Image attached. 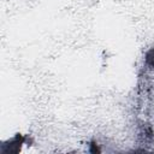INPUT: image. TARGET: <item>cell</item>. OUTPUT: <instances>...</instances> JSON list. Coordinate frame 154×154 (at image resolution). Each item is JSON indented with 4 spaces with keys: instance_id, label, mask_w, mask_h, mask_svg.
I'll use <instances>...</instances> for the list:
<instances>
[{
    "instance_id": "obj_1",
    "label": "cell",
    "mask_w": 154,
    "mask_h": 154,
    "mask_svg": "<svg viewBox=\"0 0 154 154\" xmlns=\"http://www.w3.org/2000/svg\"><path fill=\"white\" fill-rule=\"evenodd\" d=\"M24 141H25V137L22 136L20 134H17L14 137H12L11 140H8L1 146V153L2 154H8V153L17 154L20 150V147L24 143Z\"/></svg>"
},
{
    "instance_id": "obj_2",
    "label": "cell",
    "mask_w": 154,
    "mask_h": 154,
    "mask_svg": "<svg viewBox=\"0 0 154 154\" xmlns=\"http://www.w3.org/2000/svg\"><path fill=\"white\" fill-rule=\"evenodd\" d=\"M144 60H146V64H147L150 69H154V47H153V48H149V49L146 52Z\"/></svg>"
},
{
    "instance_id": "obj_3",
    "label": "cell",
    "mask_w": 154,
    "mask_h": 154,
    "mask_svg": "<svg viewBox=\"0 0 154 154\" xmlns=\"http://www.w3.org/2000/svg\"><path fill=\"white\" fill-rule=\"evenodd\" d=\"M89 152L90 153H100L101 152L100 148H99V146H97V143L95 141H91L90 142V144H89Z\"/></svg>"
}]
</instances>
